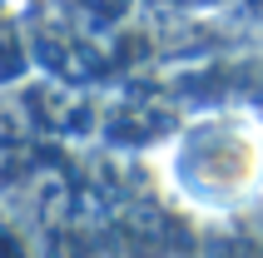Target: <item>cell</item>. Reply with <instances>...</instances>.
Here are the masks:
<instances>
[{"instance_id":"6da1fadb","label":"cell","mask_w":263,"mask_h":258,"mask_svg":"<svg viewBox=\"0 0 263 258\" xmlns=\"http://www.w3.org/2000/svg\"><path fill=\"white\" fill-rule=\"evenodd\" d=\"M174 179L184 184V199L204 209H238L263 189V129L243 119L194 124L174 144Z\"/></svg>"}]
</instances>
